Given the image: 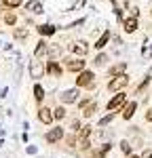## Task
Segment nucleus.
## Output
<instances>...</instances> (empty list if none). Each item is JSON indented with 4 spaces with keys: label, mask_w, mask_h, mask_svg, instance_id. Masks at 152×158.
Masks as SVG:
<instances>
[{
    "label": "nucleus",
    "mask_w": 152,
    "mask_h": 158,
    "mask_svg": "<svg viewBox=\"0 0 152 158\" xmlns=\"http://www.w3.org/2000/svg\"><path fill=\"white\" fill-rule=\"evenodd\" d=\"M63 65H65V70L68 72H82L85 68H87V61H82V57H65L63 59Z\"/></svg>",
    "instance_id": "obj_1"
},
{
    "label": "nucleus",
    "mask_w": 152,
    "mask_h": 158,
    "mask_svg": "<svg viewBox=\"0 0 152 158\" xmlns=\"http://www.w3.org/2000/svg\"><path fill=\"white\" fill-rule=\"evenodd\" d=\"M127 85H129V76H127V74L112 76V80L108 82V91H112V93H118V91H123Z\"/></svg>",
    "instance_id": "obj_2"
},
{
    "label": "nucleus",
    "mask_w": 152,
    "mask_h": 158,
    "mask_svg": "<svg viewBox=\"0 0 152 158\" xmlns=\"http://www.w3.org/2000/svg\"><path fill=\"white\" fill-rule=\"evenodd\" d=\"M95 85V74L91 72V70H82V72H78V78H76V86H91Z\"/></svg>",
    "instance_id": "obj_3"
},
{
    "label": "nucleus",
    "mask_w": 152,
    "mask_h": 158,
    "mask_svg": "<svg viewBox=\"0 0 152 158\" xmlns=\"http://www.w3.org/2000/svg\"><path fill=\"white\" fill-rule=\"evenodd\" d=\"M127 103V93H123V91H118L116 95H114L110 101H108V106H106V110L108 112H114V110H118V108H123Z\"/></svg>",
    "instance_id": "obj_4"
},
{
    "label": "nucleus",
    "mask_w": 152,
    "mask_h": 158,
    "mask_svg": "<svg viewBox=\"0 0 152 158\" xmlns=\"http://www.w3.org/2000/svg\"><path fill=\"white\" fill-rule=\"evenodd\" d=\"M44 72H47V68H44V63H42V61L34 59L32 63H30V76H32L34 80L42 78V76H44Z\"/></svg>",
    "instance_id": "obj_5"
},
{
    "label": "nucleus",
    "mask_w": 152,
    "mask_h": 158,
    "mask_svg": "<svg viewBox=\"0 0 152 158\" xmlns=\"http://www.w3.org/2000/svg\"><path fill=\"white\" fill-rule=\"evenodd\" d=\"M139 27V17H135V15H131V17H127V19H123V30H125L127 34H133L135 30Z\"/></svg>",
    "instance_id": "obj_6"
},
{
    "label": "nucleus",
    "mask_w": 152,
    "mask_h": 158,
    "mask_svg": "<svg viewBox=\"0 0 152 158\" xmlns=\"http://www.w3.org/2000/svg\"><path fill=\"white\" fill-rule=\"evenodd\" d=\"M95 110H97V103H95V101H91V99L80 101V112H82V116H85V118L93 116V114H95Z\"/></svg>",
    "instance_id": "obj_7"
},
{
    "label": "nucleus",
    "mask_w": 152,
    "mask_h": 158,
    "mask_svg": "<svg viewBox=\"0 0 152 158\" xmlns=\"http://www.w3.org/2000/svg\"><path fill=\"white\" fill-rule=\"evenodd\" d=\"M70 51H72L74 55H78V57H85L89 53V44L85 40H76L74 44H70Z\"/></svg>",
    "instance_id": "obj_8"
},
{
    "label": "nucleus",
    "mask_w": 152,
    "mask_h": 158,
    "mask_svg": "<svg viewBox=\"0 0 152 158\" xmlns=\"http://www.w3.org/2000/svg\"><path fill=\"white\" fill-rule=\"evenodd\" d=\"M59 99H61V103H74V101H78V89L63 91L61 95H59Z\"/></svg>",
    "instance_id": "obj_9"
},
{
    "label": "nucleus",
    "mask_w": 152,
    "mask_h": 158,
    "mask_svg": "<svg viewBox=\"0 0 152 158\" xmlns=\"http://www.w3.org/2000/svg\"><path fill=\"white\" fill-rule=\"evenodd\" d=\"M25 11L32 13V15H40V13H42V2H40V0H30V2H25Z\"/></svg>",
    "instance_id": "obj_10"
},
{
    "label": "nucleus",
    "mask_w": 152,
    "mask_h": 158,
    "mask_svg": "<svg viewBox=\"0 0 152 158\" xmlns=\"http://www.w3.org/2000/svg\"><path fill=\"white\" fill-rule=\"evenodd\" d=\"M38 118H40L42 124H51V122H53V110L40 108V110H38Z\"/></svg>",
    "instance_id": "obj_11"
},
{
    "label": "nucleus",
    "mask_w": 152,
    "mask_h": 158,
    "mask_svg": "<svg viewBox=\"0 0 152 158\" xmlns=\"http://www.w3.org/2000/svg\"><path fill=\"white\" fill-rule=\"evenodd\" d=\"M63 137V129L61 127H55V129H51L49 133H47V141L49 143H55V141H59Z\"/></svg>",
    "instance_id": "obj_12"
},
{
    "label": "nucleus",
    "mask_w": 152,
    "mask_h": 158,
    "mask_svg": "<svg viewBox=\"0 0 152 158\" xmlns=\"http://www.w3.org/2000/svg\"><path fill=\"white\" fill-rule=\"evenodd\" d=\"M44 68H47V72H49L51 76H55V78H59V76H61V74H63L61 65H59L57 61H49V63H47Z\"/></svg>",
    "instance_id": "obj_13"
},
{
    "label": "nucleus",
    "mask_w": 152,
    "mask_h": 158,
    "mask_svg": "<svg viewBox=\"0 0 152 158\" xmlns=\"http://www.w3.org/2000/svg\"><path fill=\"white\" fill-rule=\"evenodd\" d=\"M135 110H137V101H129V103H125V108H123V118H125V120L133 118Z\"/></svg>",
    "instance_id": "obj_14"
},
{
    "label": "nucleus",
    "mask_w": 152,
    "mask_h": 158,
    "mask_svg": "<svg viewBox=\"0 0 152 158\" xmlns=\"http://www.w3.org/2000/svg\"><path fill=\"white\" fill-rule=\"evenodd\" d=\"M36 30H38V34H40V36H53V34L57 32V27H55V25H49V23L38 25Z\"/></svg>",
    "instance_id": "obj_15"
},
{
    "label": "nucleus",
    "mask_w": 152,
    "mask_h": 158,
    "mask_svg": "<svg viewBox=\"0 0 152 158\" xmlns=\"http://www.w3.org/2000/svg\"><path fill=\"white\" fill-rule=\"evenodd\" d=\"M125 72H127V63H125V61H120V63H114L112 68L108 70V74H110V76H120V74H125Z\"/></svg>",
    "instance_id": "obj_16"
},
{
    "label": "nucleus",
    "mask_w": 152,
    "mask_h": 158,
    "mask_svg": "<svg viewBox=\"0 0 152 158\" xmlns=\"http://www.w3.org/2000/svg\"><path fill=\"white\" fill-rule=\"evenodd\" d=\"M110 36H112V34H110V30H106V32H103V34H101V36L97 38V42H95V49H97V51H101L103 47H106V44H108Z\"/></svg>",
    "instance_id": "obj_17"
},
{
    "label": "nucleus",
    "mask_w": 152,
    "mask_h": 158,
    "mask_svg": "<svg viewBox=\"0 0 152 158\" xmlns=\"http://www.w3.org/2000/svg\"><path fill=\"white\" fill-rule=\"evenodd\" d=\"M47 51H49V44L44 42V40H38V44H36V51H34V57H42V55H47Z\"/></svg>",
    "instance_id": "obj_18"
},
{
    "label": "nucleus",
    "mask_w": 152,
    "mask_h": 158,
    "mask_svg": "<svg viewBox=\"0 0 152 158\" xmlns=\"http://www.w3.org/2000/svg\"><path fill=\"white\" fill-rule=\"evenodd\" d=\"M2 4H4V9H17L23 4V0H2Z\"/></svg>",
    "instance_id": "obj_19"
},
{
    "label": "nucleus",
    "mask_w": 152,
    "mask_h": 158,
    "mask_svg": "<svg viewBox=\"0 0 152 158\" xmlns=\"http://www.w3.org/2000/svg\"><path fill=\"white\" fill-rule=\"evenodd\" d=\"M89 135H91V127H80L78 129V139H89Z\"/></svg>",
    "instance_id": "obj_20"
},
{
    "label": "nucleus",
    "mask_w": 152,
    "mask_h": 158,
    "mask_svg": "<svg viewBox=\"0 0 152 158\" xmlns=\"http://www.w3.org/2000/svg\"><path fill=\"white\" fill-rule=\"evenodd\" d=\"M34 99H36V101H42V99H44V89L40 85L34 86Z\"/></svg>",
    "instance_id": "obj_21"
},
{
    "label": "nucleus",
    "mask_w": 152,
    "mask_h": 158,
    "mask_svg": "<svg viewBox=\"0 0 152 158\" xmlns=\"http://www.w3.org/2000/svg\"><path fill=\"white\" fill-rule=\"evenodd\" d=\"M53 118H55V120H61V118H65V110H63V106H59V108L53 110Z\"/></svg>",
    "instance_id": "obj_22"
},
{
    "label": "nucleus",
    "mask_w": 152,
    "mask_h": 158,
    "mask_svg": "<svg viewBox=\"0 0 152 158\" xmlns=\"http://www.w3.org/2000/svg\"><path fill=\"white\" fill-rule=\"evenodd\" d=\"M4 23H6V25H15V23H17L15 13H6V15H4Z\"/></svg>",
    "instance_id": "obj_23"
},
{
    "label": "nucleus",
    "mask_w": 152,
    "mask_h": 158,
    "mask_svg": "<svg viewBox=\"0 0 152 158\" xmlns=\"http://www.w3.org/2000/svg\"><path fill=\"white\" fill-rule=\"evenodd\" d=\"M13 36L17 38V40H23V38L27 36V30H25V27H19V30H15V32H13Z\"/></svg>",
    "instance_id": "obj_24"
},
{
    "label": "nucleus",
    "mask_w": 152,
    "mask_h": 158,
    "mask_svg": "<svg viewBox=\"0 0 152 158\" xmlns=\"http://www.w3.org/2000/svg\"><path fill=\"white\" fill-rule=\"evenodd\" d=\"M106 61H108V55H106V53H99V55L93 59V63H95V65H103Z\"/></svg>",
    "instance_id": "obj_25"
},
{
    "label": "nucleus",
    "mask_w": 152,
    "mask_h": 158,
    "mask_svg": "<svg viewBox=\"0 0 152 158\" xmlns=\"http://www.w3.org/2000/svg\"><path fill=\"white\" fill-rule=\"evenodd\" d=\"M141 57H144V59H152V44H146V47H144Z\"/></svg>",
    "instance_id": "obj_26"
},
{
    "label": "nucleus",
    "mask_w": 152,
    "mask_h": 158,
    "mask_svg": "<svg viewBox=\"0 0 152 158\" xmlns=\"http://www.w3.org/2000/svg\"><path fill=\"white\" fill-rule=\"evenodd\" d=\"M112 120H114V112H110L108 116H103V118L99 120V127H106V124H110Z\"/></svg>",
    "instance_id": "obj_27"
},
{
    "label": "nucleus",
    "mask_w": 152,
    "mask_h": 158,
    "mask_svg": "<svg viewBox=\"0 0 152 158\" xmlns=\"http://www.w3.org/2000/svg\"><path fill=\"white\" fill-rule=\"evenodd\" d=\"M59 53H61L59 47H51V44H49V51H47V55H49V57H57Z\"/></svg>",
    "instance_id": "obj_28"
},
{
    "label": "nucleus",
    "mask_w": 152,
    "mask_h": 158,
    "mask_svg": "<svg viewBox=\"0 0 152 158\" xmlns=\"http://www.w3.org/2000/svg\"><path fill=\"white\" fill-rule=\"evenodd\" d=\"M120 150H123L125 154H131V143H129V141H123V143H120Z\"/></svg>",
    "instance_id": "obj_29"
},
{
    "label": "nucleus",
    "mask_w": 152,
    "mask_h": 158,
    "mask_svg": "<svg viewBox=\"0 0 152 158\" xmlns=\"http://www.w3.org/2000/svg\"><path fill=\"white\" fill-rule=\"evenodd\" d=\"M141 158H152V148H146V150L141 152Z\"/></svg>",
    "instance_id": "obj_30"
},
{
    "label": "nucleus",
    "mask_w": 152,
    "mask_h": 158,
    "mask_svg": "<svg viewBox=\"0 0 152 158\" xmlns=\"http://www.w3.org/2000/svg\"><path fill=\"white\" fill-rule=\"evenodd\" d=\"M146 120H148V122H152V108L148 110V112H146Z\"/></svg>",
    "instance_id": "obj_31"
},
{
    "label": "nucleus",
    "mask_w": 152,
    "mask_h": 158,
    "mask_svg": "<svg viewBox=\"0 0 152 158\" xmlns=\"http://www.w3.org/2000/svg\"><path fill=\"white\" fill-rule=\"evenodd\" d=\"M129 158H141V156H137V154H129Z\"/></svg>",
    "instance_id": "obj_32"
},
{
    "label": "nucleus",
    "mask_w": 152,
    "mask_h": 158,
    "mask_svg": "<svg viewBox=\"0 0 152 158\" xmlns=\"http://www.w3.org/2000/svg\"><path fill=\"white\" fill-rule=\"evenodd\" d=\"M112 4H116V0H112Z\"/></svg>",
    "instance_id": "obj_33"
},
{
    "label": "nucleus",
    "mask_w": 152,
    "mask_h": 158,
    "mask_svg": "<svg viewBox=\"0 0 152 158\" xmlns=\"http://www.w3.org/2000/svg\"><path fill=\"white\" fill-rule=\"evenodd\" d=\"M150 15H152V11H150Z\"/></svg>",
    "instance_id": "obj_34"
}]
</instances>
